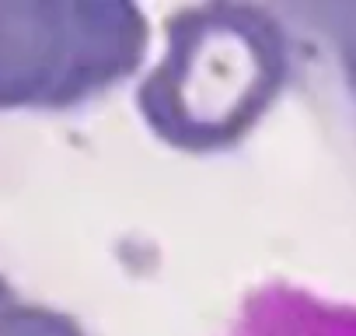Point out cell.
Returning a JSON list of instances; mask_svg holds the SVG:
<instances>
[{
  "label": "cell",
  "mask_w": 356,
  "mask_h": 336,
  "mask_svg": "<svg viewBox=\"0 0 356 336\" xmlns=\"http://www.w3.org/2000/svg\"><path fill=\"white\" fill-rule=\"evenodd\" d=\"M290 43L259 4H196L168 18V46L136 91L147 126L178 151L234 147L276 102Z\"/></svg>",
  "instance_id": "1"
},
{
  "label": "cell",
  "mask_w": 356,
  "mask_h": 336,
  "mask_svg": "<svg viewBox=\"0 0 356 336\" xmlns=\"http://www.w3.org/2000/svg\"><path fill=\"white\" fill-rule=\"evenodd\" d=\"M150 43L122 0H0V109H67L129 77Z\"/></svg>",
  "instance_id": "2"
},
{
  "label": "cell",
  "mask_w": 356,
  "mask_h": 336,
  "mask_svg": "<svg viewBox=\"0 0 356 336\" xmlns=\"http://www.w3.org/2000/svg\"><path fill=\"white\" fill-rule=\"evenodd\" d=\"M0 336H88L77 319L49 305H29L18 294L0 305Z\"/></svg>",
  "instance_id": "3"
},
{
  "label": "cell",
  "mask_w": 356,
  "mask_h": 336,
  "mask_svg": "<svg viewBox=\"0 0 356 336\" xmlns=\"http://www.w3.org/2000/svg\"><path fill=\"white\" fill-rule=\"evenodd\" d=\"M332 15L342 18V22H339V49H342V60H346L349 77H353V84H356V8H339V11H332Z\"/></svg>",
  "instance_id": "4"
},
{
  "label": "cell",
  "mask_w": 356,
  "mask_h": 336,
  "mask_svg": "<svg viewBox=\"0 0 356 336\" xmlns=\"http://www.w3.org/2000/svg\"><path fill=\"white\" fill-rule=\"evenodd\" d=\"M8 298H15V291H11V284H8L4 277H0V305H4Z\"/></svg>",
  "instance_id": "5"
}]
</instances>
